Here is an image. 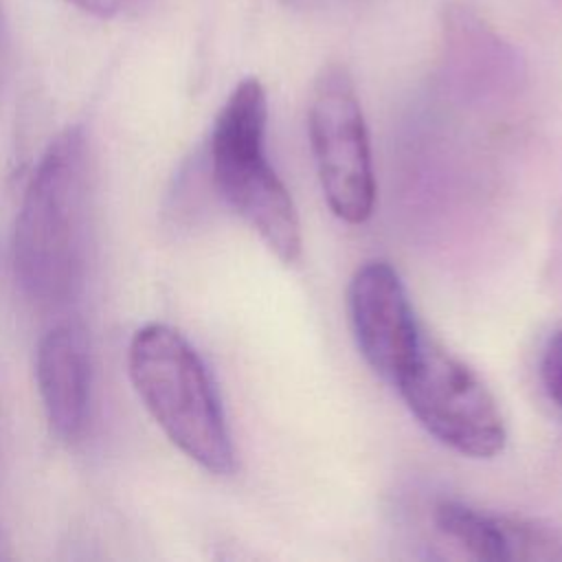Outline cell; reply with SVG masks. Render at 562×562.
Segmentation results:
<instances>
[{
	"instance_id": "cell-12",
	"label": "cell",
	"mask_w": 562,
	"mask_h": 562,
	"mask_svg": "<svg viewBox=\"0 0 562 562\" xmlns=\"http://www.w3.org/2000/svg\"><path fill=\"white\" fill-rule=\"evenodd\" d=\"M4 61V13H2V2H0V70Z\"/></svg>"
},
{
	"instance_id": "cell-11",
	"label": "cell",
	"mask_w": 562,
	"mask_h": 562,
	"mask_svg": "<svg viewBox=\"0 0 562 562\" xmlns=\"http://www.w3.org/2000/svg\"><path fill=\"white\" fill-rule=\"evenodd\" d=\"M11 542H9V538H7V533H4V529L0 527V560H7V558H11Z\"/></svg>"
},
{
	"instance_id": "cell-13",
	"label": "cell",
	"mask_w": 562,
	"mask_h": 562,
	"mask_svg": "<svg viewBox=\"0 0 562 562\" xmlns=\"http://www.w3.org/2000/svg\"><path fill=\"white\" fill-rule=\"evenodd\" d=\"M285 4H290V7H299V9H307V7H314V4H318V2H323V0H283Z\"/></svg>"
},
{
	"instance_id": "cell-4",
	"label": "cell",
	"mask_w": 562,
	"mask_h": 562,
	"mask_svg": "<svg viewBox=\"0 0 562 562\" xmlns=\"http://www.w3.org/2000/svg\"><path fill=\"white\" fill-rule=\"evenodd\" d=\"M415 419L443 446L492 459L503 452L507 430L490 389L428 334L393 382Z\"/></svg>"
},
{
	"instance_id": "cell-1",
	"label": "cell",
	"mask_w": 562,
	"mask_h": 562,
	"mask_svg": "<svg viewBox=\"0 0 562 562\" xmlns=\"http://www.w3.org/2000/svg\"><path fill=\"white\" fill-rule=\"evenodd\" d=\"M81 127L50 140L24 189L13 231V272L40 305L70 299L81 283L88 239L90 160Z\"/></svg>"
},
{
	"instance_id": "cell-10",
	"label": "cell",
	"mask_w": 562,
	"mask_h": 562,
	"mask_svg": "<svg viewBox=\"0 0 562 562\" xmlns=\"http://www.w3.org/2000/svg\"><path fill=\"white\" fill-rule=\"evenodd\" d=\"M68 2L97 18H116L134 9L140 0H68Z\"/></svg>"
},
{
	"instance_id": "cell-7",
	"label": "cell",
	"mask_w": 562,
	"mask_h": 562,
	"mask_svg": "<svg viewBox=\"0 0 562 562\" xmlns=\"http://www.w3.org/2000/svg\"><path fill=\"white\" fill-rule=\"evenodd\" d=\"M435 522L476 560L562 562V533L533 518L490 514L457 501L435 507Z\"/></svg>"
},
{
	"instance_id": "cell-8",
	"label": "cell",
	"mask_w": 562,
	"mask_h": 562,
	"mask_svg": "<svg viewBox=\"0 0 562 562\" xmlns=\"http://www.w3.org/2000/svg\"><path fill=\"white\" fill-rule=\"evenodd\" d=\"M90 349L77 323L48 329L35 353V380L50 428L66 441L83 435L90 413Z\"/></svg>"
},
{
	"instance_id": "cell-9",
	"label": "cell",
	"mask_w": 562,
	"mask_h": 562,
	"mask_svg": "<svg viewBox=\"0 0 562 562\" xmlns=\"http://www.w3.org/2000/svg\"><path fill=\"white\" fill-rule=\"evenodd\" d=\"M540 378L547 395L562 408V329L549 338L542 351Z\"/></svg>"
},
{
	"instance_id": "cell-5",
	"label": "cell",
	"mask_w": 562,
	"mask_h": 562,
	"mask_svg": "<svg viewBox=\"0 0 562 562\" xmlns=\"http://www.w3.org/2000/svg\"><path fill=\"white\" fill-rule=\"evenodd\" d=\"M310 145L331 213L362 224L373 213L375 178L364 114L351 75L340 64L318 72L307 110Z\"/></svg>"
},
{
	"instance_id": "cell-3",
	"label": "cell",
	"mask_w": 562,
	"mask_h": 562,
	"mask_svg": "<svg viewBox=\"0 0 562 562\" xmlns=\"http://www.w3.org/2000/svg\"><path fill=\"white\" fill-rule=\"evenodd\" d=\"M268 99L259 79L235 86L211 132V171L226 204L266 246L292 263L301 255V224L290 191L266 158Z\"/></svg>"
},
{
	"instance_id": "cell-6",
	"label": "cell",
	"mask_w": 562,
	"mask_h": 562,
	"mask_svg": "<svg viewBox=\"0 0 562 562\" xmlns=\"http://www.w3.org/2000/svg\"><path fill=\"white\" fill-rule=\"evenodd\" d=\"M347 305L360 353L375 373L395 382L424 334L397 270L384 259L362 263L349 283Z\"/></svg>"
},
{
	"instance_id": "cell-2",
	"label": "cell",
	"mask_w": 562,
	"mask_h": 562,
	"mask_svg": "<svg viewBox=\"0 0 562 562\" xmlns=\"http://www.w3.org/2000/svg\"><path fill=\"white\" fill-rule=\"evenodd\" d=\"M132 384L145 408L191 461L213 474L235 470L222 402L193 345L165 323L140 327L127 351Z\"/></svg>"
}]
</instances>
